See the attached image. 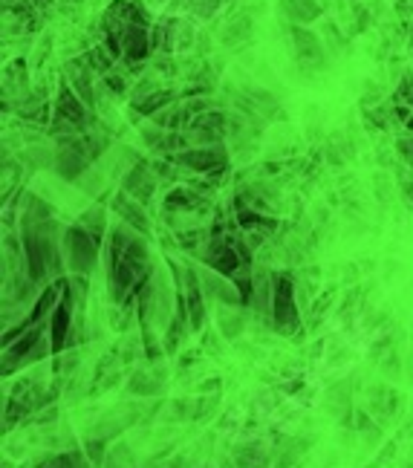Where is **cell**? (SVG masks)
<instances>
[{
	"label": "cell",
	"mask_w": 413,
	"mask_h": 468,
	"mask_svg": "<svg viewBox=\"0 0 413 468\" xmlns=\"http://www.w3.org/2000/svg\"><path fill=\"white\" fill-rule=\"evenodd\" d=\"M272 312H275V324L277 330H295L298 327V315H295V298H292V281L286 275H277L275 289H272Z\"/></svg>",
	"instance_id": "6da1fadb"
},
{
	"label": "cell",
	"mask_w": 413,
	"mask_h": 468,
	"mask_svg": "<svg viewBox=\"0 0 413 468\" xmlns=\"http://www.w3.org/2000/svg\"><path fill=\"white\" fill-rule=\"evenodd\" d=\"M399 151H402V156L413 159V142H399Z\"/></svg>",
	"instance_id": "52a82bcc"
},
{
	"label": "cell",
	"mask_w": 413,
	"mask_h": 468,
	"mask_svg": "<svg viewBox=\"0 0 413 468\" xmlns=\"http://www.w3.org/2000/svg\"><path fill=\"white\" fill-rule=\"evenodd\" d=\"M179 162H185V165H191V168H196V171L208 174V171H217V168L223 165V153H220L217 148L196 151V153H183V156H179Z\"/></svg>",
	"instance_id": "3957f363"
},
{
	"label": "cell",
	"mask_w": 413,
	"mask_h": 468,
	"mask_svg": "<svg viewBox=\"0 0 413 468\" xmlns=\"http://www.w3.org/2000/svg\"><path fill=\"white\" fill-rule=\"evenodd\" d=\"M286 9H295L292 18H298V21H309L318 15V6L312 0H286Z\"/></svg>",
	"instance_id": "8992f818"
},
{
	"label": "cell",
	"mask_w": 413,
	"mask_h": 468,
	"mask_svg": "<svg viewBox=\"0 0 413 468\" xmlns=\"http://www.w3.org/2000/svg\"><path fill=\"white\" fill-rule=\"evenodd\" d=\"M67 330H70V298L64 295L61 306L55 310V318H53V350L55 353L67 344Z\"/></svg>",
	"instance_id": "277c9868"
},
{
	"label": "cell",
	"mask_w": 413,
	"mask_h": 468,
	"mask_svg": "<svg viewBox=\"0 0 413 468\" xmlns=\"http://www.w3.org/2000/svg\"><path fill=\"white\" fill-rule=\"evenodd\" d=\"M295 44H298V53H301L304 61H309V58H321V46H318L315 38L309 35V32L295 29Z\"/></svg>",
	"instance_id": "5b68a950"
},
{
	"label": "cell",
	"mask_w": 413,
	"mask_h": 468,
	"mask_svg": "<svg viewBox=\"0 0 413 468\" xmlns=\"http://www.w3.org/2000/svg\"><path fill=\"white\" fill-rule=\"evenodd\" d=\"M67 252H70V263L73 269H90L93 261H95V252H98V243L93 237H87L81 229H73L67 234Z\"/></svg>",
	"instance_id": "7a4b0ae2"
}]
</instances>
